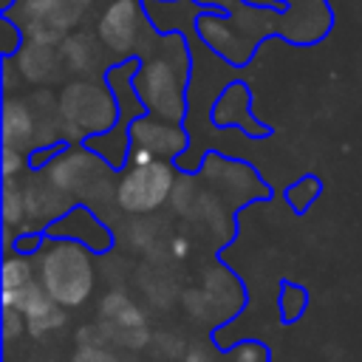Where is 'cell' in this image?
Returning a JSON list of instances; mask_svg holds the SVG:
<instances>
[{"mask_svg":"<svg viewBox=\"0 0 362 362\" xmlns=\"http://www.w3.org/2000/svg\"><path fill=\"white\" fill-rule=\"evenodd\" d=\"M40 283L62 305H79L93 286V269L85 249L74 243H59L48 249L40 260Z\"/></svg>","mask_w":362,"mask_h":362,"instance_id":"cell-1","label":"cell"},{"mask_svg":"<svg viewBox=\"0 0 362 362\" xmlns=\"http://www.w3.org/2000/svg\"><path fill=\"white\" fill-rule=\"evenodd\" d=\"M173 187V173L161 161H141L136 164L119 184V204L127 212H150L156 209Z\"/></svg>","mask_w":362,"mask_h":362,"instance_id":"cell-2","label":"cell"},{"mask_svg":"<svg viewBox=\"0 0 362 362\" xmlns=\"http://www.w3.org/2000/svg\"><path fill=\"white\" fill-rule=\"evenodd\" d=\"M141 96L147 107L164 119H181L184 113V93L181 82L170 62L156 59L141 71Z\"/></svg>","mask_w":362,"mask_h":362,"instance_id":"cell-3","label":"cell"},{"mask_svg":"<svg viewBox=\"0 0 362 362\" xmlns=\"http://www.w3.org/2000/svg\"><path fill=\"white\" fill-rule=\"evenodd\" d=\"M28 31L34 40H57L71 28L82 11L79 0H28Z\"/></svg>","mask_w":362,"mask_h":362,"instance_id":"cell-4","label":"cell"},{"mask_svg":"<svg viewBox=\"0 0 362 362\" xmlns=\"http://www.w3.org/2000/svg\"><path fill=\"white\" fill-rule=\"evenodd\" d=\"M139 31V6L136 0H113L107 6V11L102 14L99 20V37L102 42L116 51V54H124L133 48L136 42V34Z\"/></svg>","mask_w":362,"mask_h":362,"instance_id":"cell-5","label":"cell"},{"mask_svg":"<svg viewBox=\"0 0 362 362\" xmlns=\"http://www.w3.org/2000/svg\"><path fill=\"white\" fill-rule=\"evenodd\" d=\"M93 93H96V88H90V85H74V88H68L65 90V96H62V113H65V119L68 122H74V124H79V127H90V130H96V127H105L107 122H110V102L107 99H99L96 105H88L90 99H93Z\"/></svg>","mask_w":362,"mask_h":362,"instance_id":"cell-6","label":"cell"},{"mask_svg":"<svg viewBox=\"0 0 362 362\" xmlns=\"http://www.w3.org/2000/svg\"><path fill=\"white\" fill-rule=\"evenodd\" d=\"M133 141L153 153V156H173L184 147V133L167 122H136L133 124Z\"/></svg>","mask_w":362,"mask_h":362,"instance_id":"cell-7","label":"cell"},{"mask_svg":"<svg viewBox=\"0 0 362 362\" xmlns=\"http://www.w3.org/2000/svg\"><path fill=\"white\" fill-rule=\"evenodd\" d=\"M31 141H34V116H31L28 105L8 99L3 107V144L23 150Z\"/></svg>","mask_w":362,"mask_h":362,"instance_id":"cell-8","label":"cell"},{"mask_svg":"<svg viewBox=\"0 0 362 362\" xmlns=\"http://www.w3.org/2000/svg\"><path fill=\"white\" fill-rule=\"evenodd\" d=\"M62 303H57L45 288L28 303V308L23 311L25 314V322H28V331L31 334H42V331H51L57 325H62Z\"/></svg>","mask_w":362,"mask_h":362,"instance_id":"cell-9","label":"cell"},{"mask_svg":"<svg viewBox=\"0 0 362 362\" xmlns=\"http://www.w3.org/2000/svg\"><path fill=\"white\" fill-rule=\"evenodd\" d=\"M23 212H25V195H23V189L14 187L11 175H6V184H3V218H6V223L23 221Z\"/></svg>","mask_w":362,"mask_h":362,"instance_id":"cell-10","label":"cell"},{"mask_svg":"<svg viewBox=\"0 0 362 362\" xmlns=\"http://www.w3.org/2000/svg\"><path fill=\"white\" fill-rule=\"evenodd\" d=\"M34 280V272H31V263L23 260V257H11L3 263V288H20L25 283Z\"/></svg>","mask_w":362,"mask_h":362,"instance_id":"cell-11","label":"cell"},{"mask_svg":"<svg viewBox=\"0 0 362 362\" xmlns=\"http://www.w3.org/2000/svg\"><path fill=\"white\" fill-rule=\"evenodd\" d=\"M3 328H6V339H14L23 331V311L6 305V311H3Z\"/></svg>","mask_w":362,"mask_h":362,"instance_id":"cell-12","label":"cell"},{"mask_svg":"<svg viewBox=\"0 0 362 362\" xmlns=\"http://www.w3.org/2000/svg\"><path fill=\"white\" fill-rule=\"evenodd\" d=\"M20 167H23V150H17L11 144H3V173L14 175Z\"/></svg>","mask_w":362,"mask_h":362,"instance_id":"cell-13","label":"cell"},{"mask_svg":"<svg viewBox=\"0 0 362 362\" xmlns=\"http://www.w3.org/2000/svg\"><path fill=\"white\" fill-rule=\"evenodd\" d=\"M76 362H110V356H105V354H99V351H82V354L76 356Z\"/></svg>","mask_w":362,"mask_h":362,"instance_id":"cell-14","label":"cell"}]
</instances>
